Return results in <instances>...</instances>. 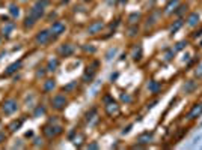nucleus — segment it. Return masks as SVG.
Listing matches in <instances>:
<instances>
[{
    "label": "nucleus",
    "instance_id": "44",
    "mask_svg": "<svg viewBox=\"0 0 202 150\" xmlns=\"http://www.w3.org/2000/svg\"><path fill=\"white\" fill-rule=\"evenodd\" d=\"M109 2H112V0H109Z\"/></svg>",
    "mask_w": 202,
    "mask_h": 150
},
{
    "label": "nucleus",
    "instance_id": "40",
    "mask_svg": "<svg viewBox=\"0 0 202 150\" xmlns=\"http://www.w3.org/2000/svg\"><path fill=\"white\" fill-rule=\"evenodd\" d=\"M2 141H5V134L0 132V143H2Z\"/></svg>",
    "mask_w": 202,
    "mask_h": 150
},
{
    "label": "nucleus",
    "instance_id": "5",
    "mask_svg": "<svg viewBox=\"0 0 202 150\" xmlns=\"http://www.w3.org/2000/svg\"><path fill=\"white\" fill-rule=\"evenodd\" d=\"M60 132H62V128H60V126H56V125H51V123H48V125L44 126V134H45L48 138H54V137H57Z\"/></svg>",
    "mask_w": 202,
    "mask_h": 150
},
{
    "label": "nucleus",
    "instance_id": "7",
    "mask_svg": "<svg viewBox=\"0 0 202 150\" xmlns=\"http://www.w3.org/2000/svg\"><path fill=\"white\" fill-rule=\"evenodd\" d=\"M103 27H104V23L103 21H93L87 27V33L89 35H96V33H99L101 30H103Z\"/></svg>",
    "mask_w": 202,
    "mask_h": 150
},
{
    "label": "nucleus",
    "instance_id": "22",
    "mask_svg": "<svg viewBox=\"0 0 202 150\" xmlns=\"http://www.w3.org/2000/svg\"><path fill=\"white\" fill-rule=\"evenodd\" d=\"M194 89H196V83L194 81H187L185 86H184V92L185 93H191Z\"/></svg>",
    "mask_w": 202,
    "mask_h": 150
},
{
    "label": "nucleus",
    "instance_id": "37",
    "mask_svg": "<svg viewBox=\"0 0 202 150\" xmlns=\"http://www.w3.org/2000/svg\"><path fill=\"white\" fill-rule=\"evenodd\" d=\"M83 50H84V51H90V53H93V51H95V48H93V47H83Z\"/></svg>",
    "mask_w": 202,
    "mask_h": 150
},
{
    "label": "nucleus",
    "instance_id": "1",
    "mask_svg": "<svg viewBox=\"0 0 202 150\" xmlns=\"http://www.w3.org/2000/svg\"><path fill=\"white\" fill-rule=\"evenodd\" d=\"M48 6V0H38V2L32 6V9H30V15L38 21V20H41L42 17H44V12H45V8Z\"/></svg>",
    "mask_w": 202,
    "mask_h": 150
},
{
    "label": "nucleus",
    "instance_id": "43",
    "mask_svg": "<svg viewBox=\"0 0 202 150\" xmlns=\"http://www.w3.org/2000/svg\"><path fill=\"white\" fill-rule=\"evenodd\" d=\"M83 2H89V0H83Z\"/></svg>",
    "mask_w": 202,
    "mask_h": 150
},
{
    "label": "nucleus",
    "instance_id": "42",
    "mask_svg": "<svg viewBox=\"0 0 202 150\" xmlns=\"http://www.w3.org/2000/svg\"><path fill=\"white\" fill-rule=\"evenodd\" d=\"M21 2H27V0H21Z\"/></svg>",
    "mask_w": 202,
    "mask_h": 150
},
{
    "label": "nucleus",
    "instance_id": "8",
    "mask_svg": "<svg viewBox=\"0 0 202 150\" xmlns=\"http://www.w3.org/2000/svg\"><path fill=\"white\" fill-rule=\"evenodd\" d=\"M202 114V104H196L191 110H190V113L187 114V119L188 120H193V119H196L197 116H200Z\"/></svg>",
    "mask_w": 202,
    "mask_h": 150
},
{
    "label": "nucleus",
    "instance_id": "34",
    "mask_svg": "<svg viewBox=\"0 0 202 150\" xmlns=\"http://www.w3.org/2000/svg\"><path fill=\"white\" fill-rule=\"evenodd\" d=\"M196 75H197V78H200V77H202V63L196 68Z\"/></svg>",
    "mask_w": 202,
    "mask_h": 150
},
{
    "label": "nucleus",
    "instance_id": "3",
    "mask_svg": "<svg viewBox=\"0 0 202 150\" xmlns=\"http://www.w3.org/2000/svg\"><path fill=\"white\" fill-rule=\"evenodd\" d=\"M65 30H66V26H65L63 21H54L51 24V27H50V33H51L53 38L60 36L62 33H65Z\"/></svg>",
    "mask_w": 202,
    "mask_h": 150
},
{
    "label": "nucleus",
    "instance_id": "29",
    "mask_svg": "<svg viewBox=\"0 0 202 150\" xmlns=\"http://www.w3.org/2000/svg\"><path fill=\"white\" fill-rule=\"evenodd\" d=\"M184 47H187V41H179V42L175 45V48H173V50H175V51H179V50H182Z\"/></svg>",
    "mask_w": 202,
    "mask_h": 150
},
{
    "label": "nucleus",
    "instance_id": "15",
    "mask_svg": "<svg viewBox=\"0 0 202 150\" xmlns=\"http://www.w3.org/2000/svg\"><path fill=\"white\" fill-rule=\"evenodd\" d=\"M57 66H59V60L53 57V59H50V60H48V63H47V68H45V69H47L48 72H54V71L57 69Z\"/></svg>",
    "mask_w": 202,
    "mask_h": 150
},
{
    "label": "nucleus",
    "instance_id": "9",
    "mask_svg": "<svg viewBox=\"0 0 202 150\" xmlns=\"http://www.w3.org/2000/svg\"><path fill=\"white\" fill-rule=\"evenodd\" d=\"M59 53H60L63 57H68V56H71V54L74 53V47H72L71 44H63V45L59 48Z\"/></svg>",
    "mask_w": 202,
    "mask_h": 150
},
{
    "label": "nucleus",
    "instance_id": "12",
    "mask_svg": "<svg viewBox=\"0 0 202 150\" xmlns=\"http://www.w3.org/2000/svg\"><path fill=\"white\" fill-rule=\"evenodd\" d=\"M14 23H11V21H5V26L2 27V35L3 36H11V33H12V30H14Z\"/></svg>",
    "mask_w": 202,
    "mask_h": 150
},
{
    "label": "nucleus",
    "instance_id": "17",
    "mask_svg": "<svg viewBox=\"0 0 202 150\" xmlns=\"http://www.w3.org/2000/svg\"><path fill=\"white\" fill-rule=\"evenodd\" d=\"M9 14H11L12 18H18V17H20V8H18L15 3L9 5Z\"/></svg>",
    "mask_w": 202,
    "mask_h": 150
},
{
    "label": "nucleus",
    "instance_id": "36",
    "mask_svg": "<svg viewBox=\"0 0 202 150\" xmlns=\"http://www.w3.org/2000/svg\"><path fill=\"white\" fill-rule=\"evenodd\" d=\"M137 27H133V29H130V36H136L137 35Z\"/></svg>",
    "mask_w": 202,
    "mask_h": 150
},
{
    "label": "nucleus",
    "instance_id": "41",
    "mask_svg": "<svg viewBox=\"0 0 202 150\" xmlns=\"http://www.w3.org/2000/svg\"><path fill=\"white\" fill-rule=\"evenodd\" d=\"M119 2H121V3H125V2H127V0H119Z\"/></svg>",
    "mask_w": 202,
    "mask_h": 150
},
{
    "label": "nucleus",
    "instance_id": "16",
    "mask_svg": "<svg viewBox=\"0 0 202 150\" xmlns=\"http://www.w3.org/2000/svg\"><path fill=\"white\" fill-rule=\"evenodd\" d=\"M54 87H56V81H54L53 78H48V80H45L42 89H44V92H51Z\"/></svg>",
    "mask_w": 202,
    "mask_h": 150
},
{
    "label": "nucleus",
    "instance_id": "11",
    "mask_svg": "<svg viewBox=\"0 0 202 150\" xmlns=\"http://www.w3.org/2000/svg\"><path fill=\"white\" fill-rule=\"evenodd\" d=\"M178 6H179V2H178V0H169V3H167L166 8H164V14H172V12H175Z\"/></svg>",
    "mask_w": 202,
    "mask_h": 150
},
{
    "label": "nucleus",
    "instance_id": "6",
    "mask_svg": "<svg viewBox=\"0 0 202 150\" xmlns=\"http://www.w3.org/2000/svg\"><path fill=\"white\" fill-rule=\"evenodd\" d=\"M66 104H68V101L63 95H56L51 101V105H53L54 110H63L66 107Z\"/></svg>",
    "mask_w": 202,
    "mask_h": 150
},
{
    "label": "nucleus",
    "instance_id": "33",
    "mask_svg": "<svg viewBox=\"0 0 202 150\" xmlns=\"http://www.w3.org/2000/svg\"><path fill=\"white\" fill-rule=\"evenodd\" d=\"M121 99H122L124 102H131V98H130V96H128L127 93H125V95L122 93V95H121Z\"/></svg>",
    "mask_w": 202,
    "mask_h": 150
},
{
    "label": "nucleus",
    "instance_id": "31",
    "mask_svg": "<svg viewBox=\"0 0 202 150\" xmlns=\"http://www.w3.org/2000/svg\"><path fill=\"white\" fill-rule=\"evenodd\" d=\"M176 9H178V11H175V14H176V15H181V14H184V12L187 11V6H185V5H181V6H178Z\"/></svg>",
    "mask_w": 202,
    "mask_h": 150
},
{
    "label": "nucleus",
    "instance_id": "20",
    "mask_svg": "<svg viewBox=\"0 0 202 150\" xmlns=\"http://www.w3.org/2000/svg\"><path fill=\"white\" fill-rule=\"evenodd\" d=\"M160 83H157V81H149V84H148V89H149V92L151 93H157L158 90H160Z\"/></svg>",
    "mask_w": 202,
    "mask_h": 150
},
{
    "label": "nucleus",
    "instance_id": "18",
    "mask_svg": "<svg viewBox=\"0 0 202 150\" xmlns=\"http://www.w3.org/2000/svg\"><path fill=\"white\" fill-rule=\"evenodd\" d=\"M35 23H36V20L29 14V15L26 17V20H24V27H26V29H32V27L35 26Z\"/></svg>",
    "mask_w": 202,
    "mask_h": 150
},
{
    "label": "nucleus",
    "instance_id": "10",
    "mask_svg": "<svg viewBox=\"0 0 202 150\" xmlns=\"http://www.w3.org/2000/svg\"><path fill=\"white\" fill-rule=\"evenodd\" d=\"M152 137H154V134H152V132H143V134H140V135H139L137 143H139V144H148V143H151Z\"/></svg>",
    "mask_w": 202,
    "mask_h": 150
},
{
    "label": "nucleus",
    "instance_id": "39",
    "mask_svg": "<svg viewBox=\"0 0 202 150\" xmlns=\"http://www.w3.org/2000/svg\"><path fill=\"white\" fill-rule=\"evenodd\" d=\"M87 149H98V144H96V143H92V144L87 146Z\"/></svg>",
    "mask_w": 202,
    "mask_h": 150
},
{
    "label": "nucleus",
    "instance_id": "13",
    "mask_svg": "<svg viewBox=\"0 0 202 150\" xmlns=\"http://www.w3.org/2000/svg\"><path fill=\"white\" fill-rule=\"evenodd\" d=\"M106 111H107V114H109V116H115V114H118V113H119V107H118V104L110 102V104H107V105H106Z\"/></svg>",
    "mask_w": 202,
    "mask_h": 150
},
{
    "label": "nucleus",
    "instance_id": "24",
    "mask_svg": "<svg viewBox=\"0 0 202 150\" xmlns=\"http://www.w3.org/2000/svg\"><path fill=\"white\" fill-rule=\"evenodd\" d=\"M20 66H21V62H17V63H12L8 69H6V74L8 75H11V74H14L17 69H20Z\"/></svg>",
    "mask_w": 202,
    "mask_h": 150
},
{
    "label": "nucleus",
    "instance_id": "2",
    "mask_svg": "<svg viewBox=\"0 0 202 150\" xmlns=\"http://www.w3.org/2000/svg\"><path fill=\"white\" fill-rule=\"evenodd\" d=\"M17 110H18V102H17L15 99H12V98L6 99V101L3 102V105H2V111H3V114H6V116L14 114Z\"/></svg>",
    "mask_w": 202,
    "mask_h": 150
},
{
    "label": "nucleus",
    "instance_id": "14",
    "mask_svg": "<svg viewBox=\"0 0 202 150\" xmlns=\"http://www.w3.org/2000/svg\"><path fill=\"white\" fill-rule=\"evenodd\" d=\"M199 24V15L197 14H190L188 18H187V26L188 27H194Z\"/></svg>",
    "mask_w": 202,
    "mask_h": 150
},
{
    "label": "nucleus",
    "instance_id": "28",
    "mask_svg": "<svg viewBox=\"0 0 202 150\" xmlns=\"http://www.w3.org/2000/svg\"><path fill=\"white\" fill-rule=\"evenodd\" d=\"M173 56H175V50H169V51H166V54H164V60L169 62V60L173 59Z\"/></svg>",
    "mask_w": 202,
    "mask_h": 150
},
{
    "label": "nucleus",
    "instance_id": "25",
    "mask_svg": "<svg viewBox=\"0 0 202 150\" xmlns=\"http://www.w3.org/2000/svg\"><path fill=\"white\" fill-rule=\"evenodd\" d=\"M23 125V119L21 120H15V122H12L11 125H9V131H17V129H20V126Z\"/></svg>",
    "mask_w": 202,
    "mask_h": 150
},
{
    "label": "nucleus",
    "instance_id": "4",
    "mask_svg": "<svg viewBox=\"0 0 202 150\" xmlns=\"http://www.w3.org/2000/svg\"><path fill=\"white\" fill-rule=\"evenodd\" d=\"M50 39H51L50 30H41V32H38L36 36H35V42H36L38 45H45V44L50 42Z\"/></svg>",
    "mask_w": 202,
    "mask_h": 150
},
{
    "label": "nucleus",
    "instance_id": "23",
    "mask_svg": "<svg viewBox=\"0 0 202 150\" xmlns=\"http://www.w3.org/2000/svg\"><path fill=\"white\" fill-rule=\"evenodd\" d=\"M44 114H45V107L44 105H38L35 108V111H33V117H41Z\"/></svg>",
    "mask_w": 202,
    "mask_h": 150
},
{
    "label": "nucleus",
    "instance_id": "27",
    "mask_svg": "<svg viewBox=\"0 0 202 150\" xmlns=\"http://www.w3.org/2000/svg\"><path fill=\"white\" fill-rule=\"evenodd\" d=\"M140 56H142V48L140 47H134V50H133V59L134 60H139Z\"/></svg>",
    "mask_w": 202,
    "mask_h": 150
},
{
    "label": "nucleus",
    "instance_id": "38",
    "mask_svg": "<svg viewBox=\"0 0 202 150\" xmlns=\"http://www.w3.org/2000/svg\"><path fill=\"white\" fill-rule=\"evenodd\" d=\"M39 144L42 146V140L41 138H35V146H39Z\"/></svg>",
    "mask_w": 202,
    "mask_h": 150
},
{
    "label": "nucleus",
    "instance_id": "35",
    "mask_svg": "<svg viewBox=\"0 0 202 150\" xmlns=\"http://www.w3.org/2000/svg\"><path fill=\"white\" fill-rule=\"evenodd\" d=\"M75 84H77V81H72V83H69V84L65 87V90H71V89H74V87H75Z\"/></svg>",
    "mask_w": 202,
    "mask_h": 150
},
{
    "label": "nucleus",
    "instance_id": "30",
    "mask_svg": "<svg viewBox=\"0 0 202 150\" xmlns=\"http://www.w3.org/2000/svg\"><path fill=\"white\" fill-rule=\"evenodd\" d=\"M157 18H158V12H155V14H154L151 18H148V23H146V26H152V24L155 23V20H157Z\"/></svg>",
    "mask_w": 202,
    "mask_h": 150
},
{
    "label": "nucleus",
    "instance_id": "21",
    "mask_svg": "<svg viewBox=\"0 0 202 150\" xmlns=\"http://www.w3.org/2000/svg\"><path fill=\"white\" fill-rule=\"evenodd\" d=\"M139 20H140V14H139V12H133V14L128 17V23H130V24H137Z\"/></svg>",
    "mask_w": 202,
    "mask_h": 150
},
{
    "label": "nucleus",
    "instance_id": "26",
    "mask_svg": "<svg viewBox=\"0 0 202 150\" xmlns=\"http://www.w3.org/2000/svg\"><path fill=\"white\" fill-rule=\"evenodd\" d=\"M116 53H118V48H110V50L106 53V60H112V59L116 56Z\"/></svg>",
    "mask_w": 202,
    "mask_h": 150
},
{
    "label": "nucleus",
    "instance_id": "19",
    "mask_svg": "<svg viewBox=\"0 0 202 150\" xmlns=\"http://www.w3.org/2000/svg\"><path fill=\"white\" fill-rule=\"evenodd\" d=\"M181 27H182V20H176V21H175V24L169 29V33H170V35H175V33H176Z\"/></svg>",
    "mask_w": 202,
    "mask_h": 150
},
{
    "label": "nucleus",
    "instance_id": "32",
    "mask_svg": "<svg viewBox=\"0 0 202 150\" xmlns=\"http://www.w3.org/2000/svg\"><path fill=\"white\" fill-rule=\"evenodd\" d=\"M45 75V71H44V68H39L38 71H36V77L39 78V77H44Z\"/></svg>",
    "mask_w": 202,
    "mask_h": 150
}]
</instances>
